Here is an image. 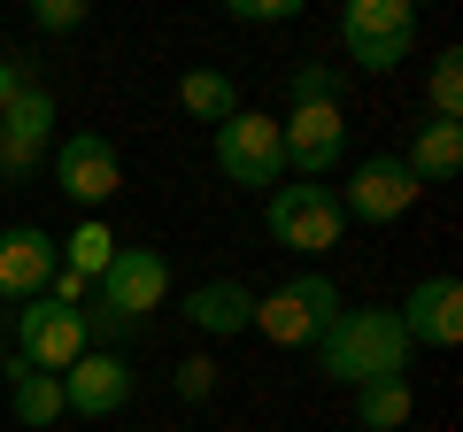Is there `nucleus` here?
Instances as JSON below:
<instances>
[{"instance_id": "22", "label": "nucleus", "mask_w": 463, "mask_h": 432, "mask_svg": "<svg viewBox=\"0 0 463 432\" xmlns=\"http://www.w3.org/2000/svg\"><path fill=\"white\" fill-rule=\"evenodd\" d=\"M32 32H47V39L85 32V0H32Z\"/></svg>"}, {"instance_id": "11", "label": "nucleus", "mask_w": 463, "mask_h": 432, "mask_svg": "<svg viewBox=\"0 0 463 432\" xmlns=\"http://www.w3.org/2000/svg\"><path fill=\"white\" fill-rule=\"evenodd\" d=\"M62 270V239H47L39 224H8L0 232V301H39L47 294V278Z\"/></svg>"}, {"instance_id": "10", "label": "nucleus", "mask_w": 463, "mask_h": 432, "mask_svg": "<svg viewBox=\"0 0 463 432\" xmlns=\"http://www.w3.org/2000/svg\"><path fill=\"white\" fill-rule=\"evenodd\" d=\"M54 185L93 216V209H109L116 185H124V155L109 147V132H70L62 147H54Z\"/></svg>"}, {"instance_id": "23", "label": "nucleus", "mask_w": 463, "mask_h": 432, "mask_svg": "<svg viewBox=\"0 0 463 432\" xmlns=\"http://www.w3.org/2000/svg\"><path fill=\"white\" fill-rule=\"evenodd\" d=\"M286 93H294V108H317V100H332V93H340V78H332L325 62H301V70H294V85H286Z\"/></svg>"}, {"instance_id": "2", "label": "nucleus", "mask_w": 463, "mask_h": 432, "mask_svg": "<svg viewBox=\"0 0 463 432\" xmlns=\"http://www.w3.org/2000/svg\"><path fill=\"white\" fill-rule=\"evenodd\" d=\"M340 309H347L340 286H332L325 270H301V278H286L279 294H255V333H263L270 348H317Z\"/></svg>"}, {"instance_id": "3", "label": "nucleus", "mask_w": 463, "mask_h": 432, "mask_svg": "<svg viewBox=\"0 0 463 432\" xmlns=\"http://www.w3.org/2000/svg\"><path fill=\"white\" fill-rule=\"evenodd\" d=\"M340 47H347L355 70L386 78V70H402L410 47H417V8L410 0H347L340 8Z\"/></svg>"}, {"instance_id": "20", "label": "nucleus", "mask_w": 463, "mask_h": 432, "mask_svg": "<svg viewBox=\"0 0 463 432\" xmlns=\"http://www.w3.org/2000/svg\"><path fill=\"white\" fill-rule=\"evenodd\" d=\"M109 255H116V232L100 224V216H85L78 232L62 239V263H70V270H85V278H100V270H109Z\"/></svg>"}, {"instance_id": "26", "label": "nucleus", "mask_w": 463, "mask_h": 432, "mask_svg": "<svg viewBox=\"0 0 463 432\" xmlns=\"http://www.w3.org/2000/svg\"><path fill=\"white\" fill-rule=\"evenodd\" d=\"M301 0H232V23H294Z\"/></svg>"}, {"instance_id": "7", "label": "nucleus", "mask_w": 463, "mask_h": 432, "mask_svg": "<svg viewBox=\"0 0 463 432\" xmlns=\"http://www.w3.org/2000/svg\"><path fill=\"white\" fill-rule=\"evenodd\" d=\"M93 348V333H85V309H62V301H24L16 309V363H32V371H54L62 379L78 355Z\"/></svg>"}, {"instance_id": "14", "label": "nucleus", "mask_w": 463, "mask_h": 432, "mask_svg": "<svg viewBox=\"0 0 463 432\" xmlns=\"http://www.w3.org/2000/svg\"><path fill=\"white\" fill-rule=\"evenodd\" d=\"M47 139H54V93L32 85L16 108H0V170L8 178H32L47 163Z\"/></svg>"}, {"instance_id": "21", "label": "nucleus", "mask_w": 463, "mask_h": 432, "mask_svg": "<svg viewBox=\"0 0 463 432\" xmlns=\"http://www.w3.org/2000/svg\"><path fill=\"white\" fill-rule=\"evenodd\" d=\"M432 124H456L463 117V54L448 47V54H432Z\"/></svg>"}, {"instance_id": "6", "label": "nucleus", "mask_w": 463, "mask_h": 432, "mask_svg": "<svg viewBox=\"0 0 463 432\" xmlns=\"http://www.w3.org/2000/svg\"><path fill=\"white\" fill-rule=\"evenodd\" d=\"M170 301V263L163 248H116L109 270L93 278V309L124 316V324H147V309H163Z\"/></svg>"}, {"instance_id": "27", "label": "nucleus", "mask_w": 463, "mask_h": 432, "mask_svg": "<svg viewBox=\"0 0 463 432\" xmlns=\"http://www.w3.org/2000/svg\"><path fill=\"white\" fill-rule=\"evenodd\" d=\"M0 379H8V340H0Z\"/></svg>"}, {"instance_id": "13", "label": "nucleus", "mask_w": 463, "mask_h": 432, "mask_svg": "<svg viewBox=\"0 0 463 432\" xmlns=\"http://www.w3.org/2000/svg\"><path fill=\"white\" fill-rule=\"evenodd\" d=\"M132 401V363L116 348H85L78 363L62 371V409H78V417H116Z\"/></svg>"}, {"instance_id": "5", "label": "nucleus", "mask_w": 463, "mask_h": 432, "mask_svg": "<svg viewBox=\"0 0 463 432\" xmlns=\"http://www.w3.org/2000/svg\"><path fill=\"white\" fill-rule=\"evenodd\" d=\"M216 170L232 185H286V147H279V117L263 108H240V117L216 124Z\"/></svg>"}, {"instance_id": "16", "label": "nucleus", "mask_w": 463, "mask_h": 432, "mask_svg": "<svg viewBox=\"0 0 463 432\" xmlns=\"http://www.w3.org/2000/svg\"><path fill=\"white\" fill-rule=\"evenodd\" d=\"M8 409H16V425L24 432H47L54 417H62V379H54V371H32V363H16V355H8Z\"/></svg>"}, {"instance_id": "19", "label": "nucleus", "mask_w": 463, "mask_h": 432, "mask_svg": "<svg viewBox=\"0 0 463 432\" xmlns=\"http://www.w3.org/2000/svg\"><path fill=\"white\" fill-rule=\"evenodd\" d=\"M178 100H185V117H194V124H224V117H240V93H232L224 70H185Z\"/></svg>"}, {"instance_id": "18", "label": "nucleus", "mask_w": 463, "mask_h": 432, "mask_svg": "<svg viewBox=\"0 0 463 432\" xmlns=\"http://www.w3.org/2000/svg\"><path fill=\"white\" fill-rule=\"evenodd\" d=\"M410 417H417V386H410V379L355 386V425H364V432H402Z\"/></svg>"}, {"instance_id": "1", "label": "nucleus", "mask_w": 463, "mask_h": 432, "mask_svg": "<svg viewBox=\"0 0 463 432\" xmlns=\"http://www.w3.org/2000/svg\"><path fill=\"white\" fill-rule=\"evenodd\" d=\"M410 333L394 309H340L332 333L317 340V371L332 386H379V379H410Z\"/></svg>"}, {"instance_id": "24", "label": "nucleus", "mask_w": 463, "mask_h": 432, "mask_svg": "<svg viewBox=\"0 0 463 432\" xmlns=\"http://www.w3.org/2000/svg\"><path fill=\"white\" fill-rule=\"evenodd\" d=\"M170 386H178V401H209L216 394V363L209 355H185V363L170 371Z\"/></svg>"}, {"instance_id": "12", "label": "nucleus", "mask_w": 463, "mask_h": 432, "mask_svg": "<svg viewBox=\"0 0 463 432\" xmlns=\"http://www.w3.org/2000/svg\"><path fill=\"white\" fill-rule=\"evenodd\" d=\"M394 316H402V333H410V348H456L463 340V286L448 270H432V278L410 286V301Z\"/></svg>"}, {"instance_id": "4", "label": "nucleus", "mask_w": 463, "mask_h": 432, "mask_svg": "<svg viewBox=\"0 0 463 432\" xmlns=\"http://www.w3.org/2000/svg\"><path fill=\"white\" fill-rule=\"evenodd\" d=\"M263 232L279 239V248H294V255H332V248H340V232H347L340 193H332V185H270Z\"/></svg>"}, {"instance_id": "9", "label": "nucleus", "mask_w": 463, "mask_h": 432, "mask_svg": "<svg viewBox=\"0 0 463 432\" xmlns=\"http://www.w3.org/2000/svg\"><path fill=\"white\" fill-rule=\"evenodd\" d=\"M279 147H286V170H301L309 185H325L347 155V117L340 100H317V108H286L279 117Z\"/></svg>"}, {"instance_id": "17", "label": "nucleus", "mask_w": 463, "mask_h": 432, "mask_svg": "<svg viewBox=\"0 0 463 432\" xmlns=\"http://www.w3.org/2000/svg\"><path fill=\"white\" fill-rule=\"evenodd\" d=\"M410 178L417 185H448L463 170V124H417V139H410Z\"/></svg>"}, {"instance_id": "25", "label": "nucleus", "mask_w": 463, "mask_h": 432, "mask_svg": "<svg viewBox=\"0 0 463 432\" xmlns=\"http://www.w3.org/2000/svg\"><path fill=\"white\" fill-rule=\"evenodd\" d=\"M32 85H39V78H32V54H0V108H16Z\"/></svg>"}, {"instance_id": "15", "label": "nucleus", "mask_w": 463, "mask_h": 432, "mask_svg": "<svg viewBox=\"0 0 463 432\" xmlns=\"http://www.w3.org/2000/svg\"><path fill=\"white\" fill-rule=\"evenodd\" d=\"M185 324H194L201 340H232V333H255V286H240V278H209V286H194L185 294Z\"/></svg>"}, {"instance_id": "8", "label": "nucleus", "mask_w": 463, "mask_h": 432, "mask_svg": "<svg viewBox=\"0 0 463 432\" xmlns=\"http://www.w3.org/2000/svg\"><path fill=\"white\" fill-rule=\"evenodd\" d=\"M332 193H340V216H355V224H394V216L417 209L425 185L410 178L402 155H364V163L347 170V185H332Z\"/></svg>"}]
</instances>
